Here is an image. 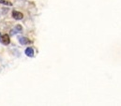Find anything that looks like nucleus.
<instances>
[{
  "label": "nucleus",
  "instance_id": "1",
  "mask_svg": "<svg viewBox=\"0 0 121 106\" xmlns=\"http://www.w3.org/2000/svg\"><path fill=\"white\" fill-rule=\"evenodd\" d=\"M0 42L4 45H9V42H10V39H9V36L7 35V34H4L2 36H0Z\"/></svg>",
  "mask_w": 121,
  "mask_h": 106
},
{
  "label": "nucleus",
  "instance_id": "2",
  "mask_svg": "<svg viewBox=\"0 0 121 106\" xmlns=\"http://www.w3.org/2000/svg\"><path fill=\"white\" fill-rule=\"evenodd\" d=\"M12 17H13L15 20H22V19L24 18V14H23L22 12H20V11L14 10V11L12 12Z\"/></svg>",
  "mask_w": 121,
  "mask_h": 106
},
{
  "label": "nucleus",
  "instance_id": "3",
  "mask_svg": "<svg viewBox=\"0 0 121 106\" xmlns=\"http://www.w3.org/2000/svg\"><path fill=\"white\" fill-rule=\"evenodd\" d=\"M22 30H23L22 26L17 25L14 28H12V29L10 30V35H15V34H17V33H20V32H22Z\"/></svg>",
  "mask_w": 121,
  "mask_h": 106
},
{
  "label": "nucleus",
  "instance_id": "4",
  "mask_svg": "<svg viewBox=\"0 0 121 106\" xmlns=\"http://www.w3.org/2000/svg\"><path fill=\"white\" fill-rule=\"evenodd\" d=\"M18 40H19V42L21 43V44H27V43H29V40L27 39V38H26V37H19L18 38Z\"/></svg>",
  "mask_w": 121,
  "mask_h": 106
},
{
  "label": "nucleus",
  "instance_id": "5",
  "mask_svg": "<svg viewBox=\"0 0 121 106\" xmlns=\"http://www.w3.org/2000/svg\"><path fill=\"white\" fill-rule=\"evenodd\" d=\"M26 54L27 56L32 57V56L34 55V50H33V48H31V47L26 48Z\"/></svg>",
  "mask_w": 121,
  "mask_h": 106
},
{
  "label": "nucleus",
  "instance_id": "6",
  "mask_svg": "<svg viewBox=\"0 0 121 106\" xmlns=\"http://www.w3.org/2000/svg\"><path fill=\"white\" fill-rule=\"evenodd\" d=\"M0 4L6 5V6H12V3L8 1V0H0Z\"/></svg>",
  "mask_w": 121,
  "mask_h": 106
},
{
  "label": "nucleus",
  "instance_id": "7",
  "mask_svg": "<svg viewBox=\"0 0 121 106\" xmlns=\"http://www.w3.org/2000/svg\"><path fill=\"white\" fill-rule=\"evenodd\" d=\"M0 36H1V34H0Z\"/></svg>",
  "mask_w": 121,
  "mask_h": 106
}]
</instances>
